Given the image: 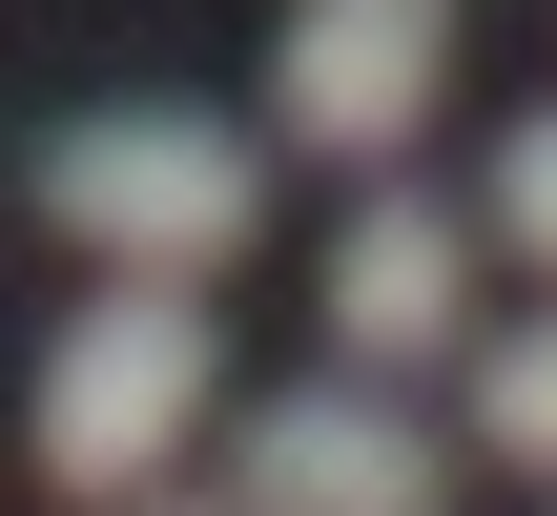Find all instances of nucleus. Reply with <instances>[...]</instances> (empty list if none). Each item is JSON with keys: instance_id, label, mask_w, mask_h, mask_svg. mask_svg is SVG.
Returning <instances> with one entry per match:
<instances>
[{"instance_id": "f257e3e1", "label": "nucleus", "mask_w": 557, "mask_h": 516, "mask_svg": "<svg viewBox=\"0 0 557 516\" xmlns=\"http://www.w3.org/2000/svg\"><path fill=\"white\" fill-rule=\"evenodd\" d=\"M207 414H227V331L186 310V269H124L103 310H62V352H41V393H21L41 476H62L83 516H124Z\"/></svg>"}, {"instance_id": "f03ea898", "label": "nucleus", "mask_w": 557, "mask_h": 516, "mask_svg": "<svg viewBox=\"0 0 557 516\" xmlns=\"http://www.w3.org/2000/svg\"><path fill=\"white\" fill-rule=\"evenodd\" d=\"M21 186H41L62 248H103V269H186V290L269 228V165H248V124H207V103H103V124H62Z\"/></svg>"}, {"instance_id": "423d86ee", "label": "nucleus", "mask_w": 557, "mask_h": 516, "mask_svg": "<svg viewBox=\"0 0 557 516\" xmlns=\"http://www.w3.org/2000/svg\"><path fill=\"white\" fill-rule=\"evenodd\" d=\"M475 434H496L517 476H557V310H537V331H496V352H475Z\"/></svg>"}, {"instance_id": "7ed1b4c3", "label": "nucleus", "mask_w": 557, "mask_h": 516, "mask_svg": "<svg viewBox=\"0 0 557 516\" xmlns=\"http://www.w3.org/2000/svg\"><path fill=\"white\" fill-rule=\"evenodd\" d=\"M434 83H455V0H289V41H269V124L331 165H393L434 124Z\"/></svg>"}, {"instance_id": "20e7f679", "label": "nucleus", "mask_w": 557, "mask_h": 516, "mask_svg": "<svg viewBox=\"0 0 557 516\" xmlns=\"http://www.w3.org/2000/svg\"><path fill=\"white\" fill-rule=\"evenodd\" d=\"M227 476L248 516H434V434L393 414V372H310V393H248L227 414Z\"/></svg>"}, {"instance_id": "0eeeda50", "label": "nucleus", "mask_w": 557, "mask_h": 516, "mask_svg": "<svg viewBox=\"0 0 557 516\" xmlns=\"http://www.w3.org/2000/svg\"><path fill=\"white\" fill-rule=\"evenodd\" d=\"M496 248H537V269H557V103H537V124H496Z\"/></svg>"}, {"instance_id": "39448f33", "label": "nucleus", "mask_w": 557, "mask_h": 516, "mask_svg": "<svg viewBox=\"0 0 557 516\" xmlns=\"http://www.w3.org/2000/svg\"><path fill=\"white\" fill-rule=\"evenodd\" d=\"M455 290H475L455 207L372 186V207H351V248H331V352H351V372H434V352H455Z\"/></svg>"}, {"instance_id": "6e6552de", "label": "nucleus", "mask_w": 557, "mask_h": 516, "mask_svg": "<svg viewBox=\"0 0 557 516\" xmlns=\"http://www.w3.org/2000/svg\"><path fill=\"white\" fill-rule=\"evenodd\" d=\"M165 516H186V496H165ZM227 516H248V496H227Z\"/></svg>"}]
</instances>
